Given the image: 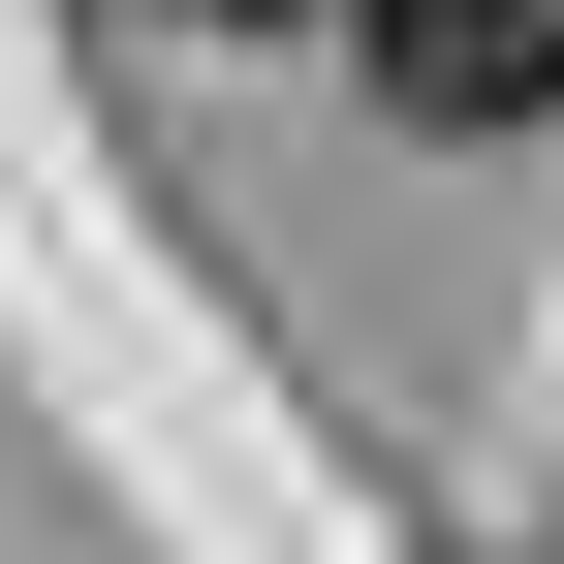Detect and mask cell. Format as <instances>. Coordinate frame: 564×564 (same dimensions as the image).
<instances>
[{
  "label": "cell",
  "mask_w": 564,
  "mask_h": 564,
  "mask_svg": "<svg viewBox=\"0 0 564 564\" xmlns=\"http://www.w3.org/2000/svg\"><path fill=\"white\" fill-rule=\"evenodd\" d=\"M377 126H564V0H345Z\"/></svg>",
  "instance_id": "cell-1"
},
{
  "label": "cell",
  "mask_w": 564,
  "mask_h": 564,
  "mask_svg": "<svg viewBox=\"0 0 564 564\" xmlns=\"http://www.w3.org/2000/svg\"><path fill=\"white\" fill-rule=\"evenodd\" d=\"M188 32H314V0H188Z\"/></svg>",
  "instance_id": "cell-2"
},
{
  "label": "cell",
  "mask_w": 564,
  "mask_h": 564,
  "mask_svg": "<svg viewBox=\"0 0 564 564\" xmlns=\"http://www.w3.org/2000/svg\"><path fill=\"white\" fill-rule=\"evenodd\" d=\"M470 564H564V533H470Z\"/></svg>",
  "instance_id": "cell-3"
}]
</instances>
